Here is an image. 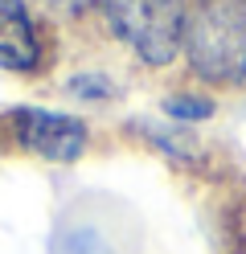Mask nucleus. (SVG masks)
Wrapping results in <instances>:
<instances>
[{
  "label": "nucleus",
  "mask_w": 246,
  "mask_h": 254,
  "mask_svg": "<svg viewBox=\"0 0 246 254\" xmlns=\"http://www.w3.org/2000/svg\"><path fill=\"white\" fill-rule=\"evenodd\" d=\"M180 50L205 82H246V0H197Z\"/></svg>",
  "instance_id": "obj_1"
},
{
  "label": "nucleus",
  "mask_w": 246,
  "mask_h": 254,
  "mask_svg": "<svg viewBox=\"0 0 246 254\" xmlns=\"http://www.w3.org/2000/svg\"><path fill=\"white\" fill-rule=\"evenodd\" d=\"M115 37L127 41L148 66H168L185 41V0H98Z\"/></svg>",
  "instance_id": "obj_2"
},
{
  "label": "nucleus",
  "mask_w": 246,
  "mask_h": 254,
  "mask_svg": "<svg viewBox=\"0 0 246 254\" xmlns=\"http://www.w3.org/2000/svg\"><path fill=\"white\" fill-rule=\"evenodd\" d=\"M12 123H16L21 148H29L41 160L74 164L86 152V123L74 119V115H58V111H41V107H21L12 115Z\"/></svg>",
  "instance_id": "obj_3"
},
{
  "label": "nucleus",
  "mask_w": 246,
  "mask_h": 254,
  "mask_svg": "<svg viewBox=\"0 0 246 254\" xmlns=\"http://www.w3.org/2000/svg\"><path fill=\"white\" fill-rule=\"evenodd\" d=\"M37 62H41V37L25 0H0V66L25 74L37 70Z\"/></svg>",
  "instance_id": "obj_4"
},
{
  "label": "nucleus",
  "mask_w": 246,
  "mask_h": 254,
  "mask_svg": "<svg viewBox=\"0 0 246 254\" xmlns=\"http://www.w3.org/2000/svg\"><path fill=\"white\" fill-rule=\"evenodd\" d=\"M54 254H111L107 242H103V234L90 230V226H74V230H66L58 242H54Z\"/></svg>",
  "instance_id": "obj_5"
},
{
  "label": "nucleus",
  "mask_w": 246,
  "mask_h": 254,
  "mask_svg": "<svg viewBox=\"0 0 246 254\" xmlns=\"http://www.w3.org/2000/svg\"><path fill=\"white\" fill-rule=\"evenodd\" d=\"M164 111H168L172 119H209L213 103L201 99V94H172V99L164 103Z\"/></svg>",
  "instance_id": "obj_6"
},
{
  "label": "nucleus",
  "mask_w": 246,
  "mask_h": 254,
  "mask_svg": "<svg viewBox=\"0 0 246 254\" xmlns=\"http://www.w3.org/2000/svg\"><path fill=\"white\" fill-rule=\"evenodd\" d=\"M41 4H49L54 12H70V17H74V12H82L86 4H94V0H41Z\"/></svg>",
  "instance_id": "obj_7"
}]
</instances>
